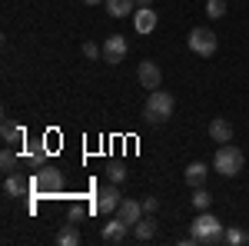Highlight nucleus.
<instances>
[{
	"label": "nucleus",
	"mask_w": 249,
	"mask_h": 246,
	"mask_svg": "<svg viewBox=\"0 0 249 246\" xmlns=\"http://www.w3.org/2000/svg\"><path fill=\"white\" fill-rule=\"evenodd\" d=\"M83 213H87V207H80V203H73V207H70V220L77 223V220L83 216Z\"/></svg>",
	"instance_id": "bb28decb"
},
{
	"label": "nucleus",
	"mask_w": 249,
	"mask_h": 246,
	"mask_svg": "<svg viewBox=\"0 0 249 246\" xmlns=\"http://www.w3.org/2000/svg\"><path fill=\"white\" fill-rule=\"evenodd\" d=\"M83 57H87V60H103V47H96V43H83Z\"/></svg>",
	"instance_id": "b1692460"
},
{
	"label": "nucleus",
	"mask_w": 249,
	"mask_h": 246,
	"mask_svg": "<svg viewBox=\"0 0 249 246\" xmlns=\"http://www.w3.org/2000/svg\"><path fill=\"white\" fill-rule=\"evenodd\" d=\"M17 167H20L17 153H14L10 147H7V150L0 153V170H3V173H17Z\"/></svg>",
	"instance_id": "aec40b11"
},
{
	"label": "nucleus",
	"mask_w": 249,
	"mask_h": 246,
	"mask_svg": "<svg viewBox=\"0 0 249 246\" xmlns=\"http://www.w3.org/2000/svg\"><path fill=\"white\" fill-rule=\"evenodd\" d=\"M140 83H143V90H160L163 70L156 67L153 60H143V63H140Z\"/></svg>",
	"instance_id": "6e6552de"
},
{
	"label": "nucleus",
	"mask_w": 249,
	"mask_h": 246,
	"mask_svg": "<svg viewBox=\"0 0 249 246\" xmlns=\"http://www.w3.org/2000/svg\"><path fill=\"white\" fill-rule=\"evenodd\" d=\"M0 136H3V143H7V147H17V143H23V140H27V130H23L20 123H14V120H3Z\"/></svg>",
	"instance_id": "4468645a"
},
{
	"label": "nucleus",
	"mask_w": 249,
	"mask_h": 246,
	"mask_svg": "<svg viewBox=\"0 0 249 246\" xmlns=\"http://www.w3.org/2000/svg\"><path fill=\"white\" fill-rule=\"evenodd\" d=\"M213 203V196H210V189H203V187H196V193H193V207L196 209H210Z\"/></svg>",
	"instance_id": "4be33fe9"
},
{
	"label": "nucleus",
	"mask_w": 249,
	"mask_h": 246,
	"mask_svg": "<svg viewBox=\"0 0 249 246\" xmlns=\"http://www.w3.org/2000/svg\"><path fill=\"white\" fill-rule=\"evenodd\" d=\"M190 236H193V243H223L226 229H223V223L213 216L210 209H199V216L190 223Z\"/></svg>",
	"instance_id": "f257e3e1"
},
{
	"label": "nucleus",
	"mask_w": 249,
	"mask_h": 246,
	"mask_svg": "<svg viewBox=\"0 0 249 246\" xmlns=\"http://www.w3.org/2000/svg\"><path fill=\"white\" fill-rule=\"evenodd\" d=\"M67 187V176H63V170H57V167H43V170L34 173V193H40V196H50V193H60V189Z\"/></svg>",
	"instance_id": "20e7f679"
},
{
	"label": "nucleus",
	"mask_w": 249,
	"mask_h": 246,
	"mask_svg": "<svg viewBox=\"0 0 249 246\" xmlns=\"http://www.w3.org/2000/svg\"><path fill=\"white\" fill-rule=\"evenodd\" d=\"M210 140L213 143H232V123L223 120V116H216L210 123Z\"/></svg>",
	"instance_id": "ddd939ff"
},
{
	"label": "nucleus",
	"mask_w": 249,
	"mask_h": 246,
	"mask_svg": "<svg viewBox=\"0 0 249 246\" xmlns=\"http://www.w3.org/2000/svg\"><path fill=\"white\" fill-rule=\"evenodd\" d=\"M246 240H249V233H246V229H239V227L226 229V243H230V246H243Z\"/></svg>",
	"instance_id": "5701e85b"
},
{
	"label": "nucleus",
	"mask_w": 249,
	"mask_h": 246,
	"mask_svg": "<svg viewBox=\"0 0 249 246\" xmlns=\"http://www.w3.org/2000/svg\"><path fill=\"white\" fill-rule=\"evenodd\" d=\"M83 3H107V0H83Z\"/></svg>",
	"instance_id": "c85d7f7f"
},
{
	"label": "nucleus",
	"mask_w": 249,
	"mask_h": 246,
	"mask_svg": "<svg viewBox=\"0 0 249 246\" xmlns=\"http://www.w3.org/2000/svg\"><path fill=\"white\" fill-rule=\"evenodd\" d=\"M116 216H120L123 223H130V227H136V223L143 220V203H136V200H123V203L116 207Z\"/></svg>",
	"instance_id": "f8f14e48"
},
{
	"label": "nucleus",
	"mask_w": 249,
	"mask_h": 246,
	"mask_svg": "<svg viewBox=\"0 0 249 246\" xmlns=\"http://www.w3.org/2000/svg\"><path fill=\"white\" fill-rule=\"evenodd\" d=\"M206 163H199V160H193L190 167H186V183H190V187H203V183H206Z\"/></svg>",
	"instance_id": "dca6fc26"
},
{
	"label": "nucleus",
	"mask_w": 249,
	"mask_h": 246,
	"mask_svg": "<svg viewBox=\"0 0 249 246\" xmlns=\"http://www.w3.org/2000/svg\"><path fill=\"white\" fill-rule=\"evenodd\" d=\"M120 203H123V196H120L116 183H110V187H100L93 209H96V213H116V207H120Z\"/></svg>",
	"instance_id": "0eeeda50"
},
{
	"label": "nucleus",
	"mask_w": 249,
	"mask_h": 246,
	"mask_svg": "<svg viewBox=\"0 0 249 246\" xmlns=\"http://www.w3.org/2000/svg\"><path fill=\"white\" fill-rule=\"evenodd\" d=\"M156 23H160V17H156L153 7H140V10H133V27H136V34H153Z\"/></svg>",
	"instance_id": "1a4fd4ad"
},
{
	"label": "nucleus",
	"mask_w": 249,
	"mask_h": 246,
	"mask_svg": "<svg viewBox=\"0 0 249 246\" xmlns=\"http://www.w3.org/2000/svg\"><path fill=\"white\" fill-rule=\"evenodd\" d=\"M27 167L34 173L47 167V140H43V143H30V150H27Z\"/></svg>",
	"instance_id": "2eb2a0df"
},
{
	"label": "nucleus",
	"mask_w": 249,
	"mask_h": 246,
	"mask_svg": "<svg viewBox=\"0 0 249 246\" xmlns=\"http://www.w3.org/2000/svg\"><path fill=\"white\" fill-rule=\"evenodd\" d=\"M186 43H190L193 54H199V57H213V54H216V47H219L216 34L206 30V27H193L190 37H186Z\"/></svg>",
	"instance_id": "39448f33"
},
{
	"label": "nucleus",
	"mask_w": 249,
	"mask_h": 246,
	"mask_svg": "<svg viewBox=\"0 0 249 246\" xmlns=\"http://www.w3.org/2000/svg\"><path fill=\"white\" fill-rule=\"evenodd\" d=\"M243 163H246V156H243V150H239L236 143H219L216 160H213L216 173H223V176H236V173L243 170Z\"/></svg>",
	"instance_id": "7ed1b4c3"
},
{
	"label": "nucleus",
	"mask_w": 249,
	"mask_h": 246,
	"mask_svg": "<svg viewBox=\"0 0 249 246\" xmlns=\"http://www.w3.org/2000/svg\"><path fill=\"white\" fill-rule=\"evenodd\" d=\"M176 110V100L173 94L166 90H150V100H146V107H143V120L146 123H166Z\"/></svg>",
	"instance_id": "f03ea898"
},
{
	"label": "nucleus",
	"mask_w": 249,
	"mask_h": 246,
	"mask_svg": "<svg viewBox=\"0 0 249 246\" xmlns=\"http://www.w3.org/2000/svg\"><path fill=\"white\" fill-rule=\"evenodd\" d=\"M133 236H136V240H143V243H146V240H153V236H156L153 213H150V216H143V220H140V223L133 227Z\"/></svg>",
	"instance_id": "f3484780"
},
{
	"label": "nucleus",
	"mask_w": 249,
	"mask_h": 246,
	"mask_svg": "<svg viewBox=\"0 0 249 246\" xmlns=\"http://www.w3.org/2000/svg\"><path fill=\"white\" fill-rule=\"evenodd\" d=\"M126 50H130V43L123 34H110V37L103 40V63H123L126 60Z\"/></svg>",
	"instance_id": "423d86ee"
},
{
	"label": "nucleus",
	"mask_w": 249,
	"mask_h": 246,
	"mask_svg": "<svg viewBox=\"0 0 249 246\" xmlns=\"http://www.w3.org/2000/svg\"><path fill=\"white\" fill-rule=\"evenodd\" d=\"M57 243H60V246H77V243H80V229L73 227V220H70V223H67V227L57 233Z\"/></svg>",
	"instance_id": "6ab92c4d"
},
{
	"label": "nucleus",
	"mask_w": 249,
	"mask_h": 246,
	"mask_svg": "<svg viewBox=\"0 0 249 246\" xmlns=\"http://www.w3.org/2000/svg\"><path fill=\"white\" fill-rule=\"evenodd\" d=\"M136 0H107V14L110 17H126V14H133Z\"/></svg>",
	"instance_id": "a211bd4d"
},
{
	"label": "nucleus",
	"mask_w": 249,
	"mask_h": 246,
	"mask_svg": "<svg viewBox=\"0 0 249 246\" xmlns=\"http://www.w3.org/2000/svg\"><path fill=\"white\" fill-rule=\"evenodd\" d=\"M156 207H160L156 196H146V200H143V213H156Z\"/></svg>",
	"instance_id": "a878e982"
},
{
	"label": "nucleus",
	"mask_w": 249,
	"mask_h": 246,
	"mask_svg": "<svg viewBox=\"0 0 249 246\" xmlns=\"http://www.w3.org/2000/svg\"><path fill=\"white\" fill-rule=\"evenodd\" d=\"M206 17H213V20L226 17V0H206Z\"/></svg>",
	"instance_id": "412c9836"
},
{
	"label": "nucleus",
	"mask_w": 249,
	"mask_h": 246,
	"mask_svg": "<svg viewBox=\"0 0 249 246\" xmlns=\"http://www.w3.org/2000/svg\"><path fill=\"white\" fill-rule=\"evenodd\" d=\"M136 7H150V0H136Z\"/></svg>",
	"instance_id": "cd10ccee"
},
{
	"label": "nucleus",
	"mask_w": 249,
	"mask_h": 246,
	"mask_svg": "<svg viewBox=\"0 0 249 246\" xmlns=\"http://www.w3.org/2000/svg\"><path fill=\"white\" fill-rule=\"evenodd\" d=\"M107 176H110V183H123V180H126V170H123L120 163H113V167L107 170Z\"/></svg>",
	"instance_id": "393cba45"
},
{
	"label": "nucleus",
	"mask_w": 249,
	"mask_h": 246,
	"mask_svg": "<svg viewBox=\"0 0 249 246\" xmlns=\"http://www.w3.org/2000/svg\"><path fill=\"white\" fill-rule=\"evenodd\" d=\"M34 189V180H23L17 173H7V180H3V193L7 196H27Z\"/></svg>",
	"instance_id": "9d476101"
},
{
	"label": "nucleus",
	"mask_w": 249,
	"mask_h": 246,
	"mask_svg": "<svg viewBox=\"0 0 249 246\" xmlns=\"http://www.w3.org/2000/svg\"><path fill=\"white\" fill-rule=\"evenodd\" d=\"M126 229H130V223H123V220L116 216V220H110V223L103 227L100 240H103V243H123V240H126Z\"/></svg>",
	"instance_id": "9b49d317"
}]
</instances>
